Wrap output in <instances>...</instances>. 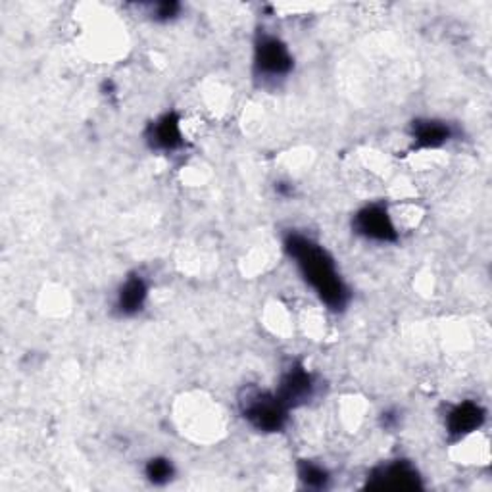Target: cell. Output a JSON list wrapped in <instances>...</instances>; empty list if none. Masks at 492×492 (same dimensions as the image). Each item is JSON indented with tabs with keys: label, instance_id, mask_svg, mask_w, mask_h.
<instances>
[{
	"label": "cell",
	"instance_id": "1",
	"mask_svg": "<svg viewBox=\"0 0 492 492\" xmlns=\"http://www.w3.org/2000/svg\"><path fill=\"white\" fill-rule=\"evenodd\" d=\"M285 248L323 302L333 310H341L346 306L348 289L344 287L339 272H336V265L326 248L314 243L312 238L297 233L287 237Z\"/></svg>",
	"mask_w": 492,
	"mask_h": 492
},
{
	"label": "cell",
	"instance_id": "2",
	"mask_svg": "<svg viewBox=\"0 0 492 492\" xmlns=\"http://www.w3.org/2000/svg\"><path fill=\"white\" fill-rule=\"evenodd\" d=\"M241 410L250 425L264 433H277L287 424L289 407L277 395H270V392L248 390L241 400Z\"/></svg>",
	"mask_w": 492,
	"mask_h": 492
},
{
	"label": "cell",
	"instance_id": "3",
	"mask_svg": "<svg viewBox=\"0 0 492 492\" xmlns=\"http://www.w3.org/2000/svg\"><path fill=\"white\" fill-rule=\"evenodd\" d=\"M354 229L365 238L379 243H392L398 238L397 225L392 221L389 210L381 204L365 206L354 218Z\"/></svg>",
	"mask_w": 492,
	"mask_h": 492
},
{
	"label": "cell",
	"instance_id": "4",
	"mask_svg": "<svg viewBox=\"0 0 492 492\" xmlns=\"http://www.w3.org/2000/svg\"><path fill=\"white\" fill-rule=\"evenodd\" d=\"M255 60L258 72L270 77L287 76L292 67V56L289 49L275 37H264L260 40Z\"/></svg>",
	"mask_w": 492,
	"mask_h": 492
},
{
	"label": "cell",
	"instance_id": "5",
	"mask_svg": "<svg viewBox=\"0 0 492 492\" xmlns=\"http://www.w3.org/2000/svg\"><path fill=\"white\" fill-rule=\"evenodd\" d=\"M314 392V379L304 365L294 363L292 368L281 377V385L277 390V397L285 402V406L294 407L308 402Z\"/></svg>",
	"mask_w": 492,
	"mask_h": 492
},
{
	"label": "cell",
	"instance_id": "6",
	"mask_svg": "<svg viewBox=\"0 0 492 492\" xmlns=\"http://www.w3.org/2000/svg\"><path fill=\"white\" fill-rule=\"evenodd\" d=\"M375 488H389V490H410L417 488L419 475L407 461H392L385 468H379L375 473Z\"/></svg>",
	"mask_w": 492,
	"mask_h": 492
},
{
	"label": "cell",
	"instance_id": "7",
	"mask_svg": "<svg viewBox=\"0 0 492 492\" xmlns=\"http://www.w3.org/2000/svg\"><path fill=\"white\" fill-rule=\"evenodd\" d=\"M485 421V412L479 404L475 402H461L450 410L446 417L448 431L456 434V437H468L473 431L481 427Z\"/></svg>",
	"mask_w": 492,
	"mask_h": 492
},
{
	"label": "cell",
	"instance_id": "8",
	"mask_svg": "<svg viewBox=\"0 0 492 492\" xmlns=\"http://www.w3.org/2000/svg\"><path fill=\"white\" fill-rule=\"evenodd\" d=\"M148 140L154 148L175 150L183 145L181 121L175 114H165L150 125Z\"/></svg>",
	"mask_w": 492,
	"mask_h": 492
},
{
	"label": "cell",
	"instance_id": "9",
	"mask_svg": "<svg viewBox=\"0 0 492 492\" xmlns=\"http://www.w3.org/2000/svg\"><path fill=\"white\" fill-rule=\"evenodd\" d=\"M147 294H148V289L143 277L139 275L130 277L118 292V310L123 316H135L137 312L143 310V306L147 302Z\"/></svg>",
	"mask_w": 492,
	"mask_h": 492
},
{
	"label": "cell",
	"instance_id": "10",
	"mask_svg": "<svg viewBox=\"0 0 492 492\" xmlns=\"http://www.w3.org/2000/svg\"><path fill=\"white\" fill-rule=\"evenodd\" d=\"M450 137V128L444 121L437 120H425L416 121L414 125V140L419 148H439L443 147Z\"/></svg>",
	"mask_w": 492,
	"mask_h": 492
},
{
	"label": "cell",
	"instance_id": "11",
	"mask_svg": "<svg viewBox=\"0 0 492 492\" xmlns=\"http://www.w3.org/2000/svg\"><path fill=\"white\" fill-rule=\"evenodd\" d=\"M147 477L154 485H164L174 477V463L167 458H152L147 463Z\"/></svg>",
	"mask_w": 492,
	"mask_h": 492
},
{
	"label": "cell",
	"instance_id": "12",
	"mask_svg": "<svg viewBox=\"0 0 492 492\" xmlns=\"http://www.w3.org/2000/svg\"><path fill=\"white\" fill-rule=\"evenodd\" d=\"M299 475H300V479L308 487H314V488L326 487V483L329 481V473L326 470H323L321 466H318V463H314V461H302V466L299 470Z\"/></svg>",
	"mask_w": 492,
	"mask_h": 492
},
{
	"label": "cell",
	"instance_id": "13",
	"mask_svg": "<svg viewBox=\"0 0 492 492\" xmlns=\"http://www.w3.org/2000/svg\"><path fill=\"white\" fill-rule=\"evenodd\" d=\"M177 12H179V4L174 3V0H165V3L157 4V12H154L157 16L154 18L160 22H167V20H174L177 16Z\"/></svg>",
	"mask_w": 492,
	"mask_h": 492
}]
</instances>
